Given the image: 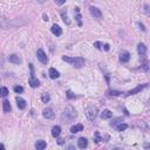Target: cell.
I'll use <instances>...</instances> for the list:
<instances>
[{
  "label": "cell",
  "instance_id": "obj_1",
  "mask_svg": "<svg viewBox=\"0 0 150 150\" xmlns=\"http://www.w3.org/2000/svg\"><path fill=\"white\" fill-rule=\"evenodd\" d=\"M62 60L72 66H74L75 68H81L82 66H85V59L82 57H69V56H62Z\"/></svg>",
  "mask_w": 150,
  "mask_h": 150
},
{
  "label": "cell",
  "instance_id": "obj_2",
  "mask_svg": "<svg viewBox=\"0 0 150 150\" xmlns=\"http://www.w3.org/2000/svg\"><path fill=\"white\" fill-rule=\"evenodd\" d=\"M30 69H31V78H30L28 83H30V86L32 87V88H36V87L40 86V82H39V80L34 76V67H33L32 64L30 65Z\"/></svg>",
  "mask_w": 150,
  "mask_h": 150
},
{
  "label": "cell",
  "instance_id": "obj_3",
  "mask_svg": "<svg viewBox=\"0 0 150 150\" xmlns=\"http://www.w3.org/2000/svg\"><path fill=\"white\" fill-rule=\"evenodd\" d=\"M86 115H87V117H88L89 121H94L97 116V108L94 107V106L89 107L86 112Z\"/></svg>",
  "mask_w": 150,
  "mask_h": 150
},
{
  "label": "cell",
  "instance_id": "obj_4",
  "mask_svg": "<svg viewBox=\"0 0 150 150\" xmlns=\"http://www.w3.org/2000/svg\"><path fill=\"white\" fill-rule=\"evenodd\" d=\"M36 56H38V60L41 62V64L46 65L47 62H48V57H47L46 53H45L42 49H38V52H36Z\"/></svg>",
  "mask_w": 150,
  "mask_h": 150
},
{
  "label": "cell",
  "instance_id": "obj_5",
  "mask_svg": "<svg viewBox=\"0 0 150 150\" xmlns=\"http://www.w3.org/2000/svg\"><path fill=\"white\" fill-rule=\"evenodd\" d=\"M89 12H90L91 17H94L95 19H101V18H102V13H101V11H100L99 8H96V7L90 6V7H89Z\"/></svg>",
  "mask_w": 150,
  "mask_h": 150
},
{
  "label": "cell",
  "instance_id": "obj_6",
  "mask_svg": "<svg viewBox=\"0 0 150 150\" xmlns=\"http://www.w3.org/2000/svg\"><path fill=\"white\" fill-rule=\"evenodd\" d=\"M118 59H120V61L122 62V64H125V62H128L129 60H130V54H129V52H127V51H121Z\"/></svg>",
  "mask_w": 150,
  "mask_h": 150
},
{
  "label": "cell",
  "instance_id": "obj_7",
  "mask_svg": "<svg viewBox=\"0 0 150 150\" xmlns=\"http://www.w3.org/2000/svg\"><path fill=\"white\" fill-rule=\"evenodd\" d=\"M109 139V135H101L100 131H95V142L99 143V142H107Z\"/></svg>",
  "mask_w": 150,
  "mask_h": 150
},
{
  "label": "cell",
  "instance_id": "obj_8",
  "mask_svg": "<svg viewBox=\"0 0 150 150\" xmlns=\"http://www.w3.org/2000/svg\"><path fill=\"white\" fill-rule=\"evenodd\" d=\"M42 115L45 118H47V120H52V118H54V113L53 110L51 109V108H45L43 112H42Z\"/></svg>",
  "mask_w": 150,
  "mask_h": 150
},
{
  "label": "cell",
  "instance_id": "obj_9",
  "mask_svg": "<svg viewBox=\"0 0 150 150\" xmlns=\"http://www.w3.org/2000/svg\"><path fill=\"white\" fill-rule=\"evenodd\" d=\"M87 146H88V139L86 137H80L78 139V147L80 149H85Z\"/></svg>",
  "mask_w": 150,
  "mask_h": 150
},
{
  "label": "cell",
  "instance_id": "obj_10",
  "mask_svg": "<svg viewBox=\"0 0 150 150\" xmlns=\"http://www.w3.org/2000/svg\"><path fill=\"white\" fill-rule=\"evenodd\" d=\"M8 60H9V62H12V64H15V65H19L20 62H21V59H20V56H19V55H17V54L9 55V56H8Z\"/></svg>",
  "mask_w": 150,
  "mask_h": 150
},
{
  "label": "cell",
  "instance_id": "obj_11",
  "mask_svg": "<svg viewBox=\"0 0 150 150\" xmlns=\"http://www.w3.org/2000/svg\"><path fill=\"white\" fill-rule=\"evenodd\" d=\"M51 31H52V33H53L54 35H56V36H60L62 34V30H61V27H60L59 25H53L52 26V28H51Z\"/></svg>",
  "mask_w": 150,
  "mask_h": 150
},
{
  "label": "cell",
  "instance_id": "obj_12",
  "mask_svg": "<svg viewBox=\"0 0 150 150\" xmlns=\"http://www.w3.org/2000/svg\"><path fill=\"white\" fill-rule=\"evenodd\" d=\"M146 87H147V85H139V86L136 87V88H134V89H131V90H129V91H128V95H134V94H136V93H139V91L143 90Z\"/></svg>",
  "mask_w": 150,
  "mask_h": 150
},
{
  "label": "cell",
  "instance_id": "obj_13",
  "mask_svg": "<svg viewBox=\"0 0 150 150\" xmlns=\"http://www.w3.org/2000/svg\"><path fill=\"white\" fill-rule=\"evenodd\" d=\"M82 130H83V124H81V123H79V124L73 125V127L70 128V133H72V134L80 133V131H82Z\"/></svg>",
  "mask_w": 150,
  "mask_h": 150
},
{
  "label": "cell",
  "instance_id": "obj_14",
  "mask_svg": "<svg viewBox=\"0 0 150 150\" xmlns=\"http://www.w3.org/2000/svg\"><path fill=\"white\" fill-rule=\"evenodd\" d=\"M137 52H138V54L141 55V56L146 55V53H147V47H146V45H144V43H138V46H137Z\"/></svg>",
  "mask_w": 150,
  "mask_h": 150
},
{
  "label": "cell",
  "instance_id": "obj_15",
  "mask_svg": "<svg viewBox=\"0 0 150 150\" xmlns=\"http://www.w3.org/2000/svg\"><path fill=\"white\" fill-rule=\"evenodd\" d=\"M60 133H61V128H60V125H55V127H53V129H52V136L53 137H59Z\"/></svg>",
  "mask_w": 150,
  "mask_h": 150
},
{
  "label": "cell",
  "instance_id": "obj_16",
  "mask_svg": "<svg viewBox=\"0 0 150 150\" xmlns=\"http://www.w3.org/2000/svg\"><path fill=\"white\" fill-rule=\"evenodd\" d=\"M17 104H18V108H19V109H25L26 108V101L19 96L17 97Z\"/></svg>",
  "mask_w": 150,
  "mask_h": 150
},
{
  "label": "cell",
  "instance_id": "obj_17",
  "mask_svg": "<svg viewBox=\"0 0 150 150\" xmlns=\"http://www.w3.org/2000/svg\"><path fill=\"white\" fill-rule=\"evenodd\" d=\"M112 116H113V113L110 112V110H108V109L103 110V112L101 113V118L102 120H108V118H110Z\"/></svg>",
  "mask_w": 150,
  "mask_h": 150
},
{
  "label": "cell",
  "instance_id": "obj_18",
  "mask_svg": "<svg viewBox=\"0 0 150 150\" xmlns=\"http://www.w3.org/2000/svg\"><path fill=\"white\" fill-rule=\"evenodd\" d=\"M46 146H47V143L45 141H42V139H40V141H38L35 143V148L38 150H43L45 148H46Z\"/></svg>",
  "mask_w": 150,
  "mask_h": 150
},
{
  "label": "cell",
  "instance_id": "obj_19",
  "mask_svg": "<svg viewBox=\"0 0 150 150\" xmlns=\"http://www.w3.org/2000/svg\"><path fill=\"white\" fill-rule=\"evenodd\" d=\"M49 76H51V79H57L60 76V73L54 68H51L49 69Z\"/></svg>",
  "mask_w": 150,
  "mask_h": 150
},
{
  "label": "cell",
  "instance_id": "obj_20",
  "mask_svg": "<svg viewBox=\"0 0 150 150\" xmlns=\"http://www.w3.org/2000/svg\"><path fill=\"white\" fill-rule=\"evenodd\" d=\"M2 107H4V112L5 113H9V112H11V104H9L8 101L5 100V101L2 102Z\"/></svg>",
  "mask_w": 150,
  "mask_h": 150
},
{
  "label": "cell",
  "instance_id": "obj_21",
  "mask_svg": "<svg viewBox=\"0 0 150 150\" xmlns=\"http://www.w3.org/2000/svg\"><path fill=\"white\" fill-rule=\"evenodd\" d=\"M61 17H62V20L67 23V25H69L70 21H69V19H68V15H67V12L65 11V9H62L61 11Z\"/></svg>",
  "mask_w": 150,
  "mask_h": 150
},
{
  "label": "cell",
  "instance_id": "obj_22",
  "mask_svg": "<svg viewBox=\"0 0 150 150\" xmlns=\"http://www.w3.org/2000/svg\"><path fill=\"white\" fill-rule=\"evenodd\" d=\"M128 128V125L125 124V123H118V125H116V127H115V129H116L117 131H123V130H125V129Z\"/></svg>",
  "mask_w": 150,
  "mask_h": 150
},
{
  "label": "cell",
  "instance_id": "obj_23",
  "mask_svg": "<svg viewBox=\"0 0 150 150\" xmlns=\"http://www.w3.org/2000/svg\"><path fill=\"white\" fill-rule=\"evenodd\" d=\"M75 13H76V20H78L79 26H81L82 25V21H81V14H80V9H79V7H76L75 8Z\"/></svg>",
  "mask_w": 150,
  "mask_h": 150
},
{
  "label": "cell",
  "instance_id": "obj_24",
  "mask_svg": "<svg viewBox=\"0 0 150 150\" xmlns=\"http://www.w3.org/2000/svg\"><path fill=\"white\" fill-rule=\"evenodd\" d=\"M7 95H8V89H7L6 87H1V88H0V96L5 97Z\"/></svg>",
  "mask_w": 150,
  "mask_h": 150
},
{
  "label": "cell",
  "instance_id": "obj_25",
  "mask_svg": "<svg viewBox=\"0 0 150 150\" xmlns=\"http://www.w3.org/2000/svg\"><path fill=\"white\" fill-rule=\"evenodd\" d=\"M41 100H42L43 103H47V102H49V100H51V96H49L47 93H43L42 96H41Z\"/></svg>",
  "mask_w": 150,
  "mask_h": 150
},
{
  "label": "cell",
  "instance_id": "obj_26",
  "mask_svg": "<svg viewBox=\"0 0 150 150\" xmlns=\"http://www.w3.org/2000/svg\"><path fill=\"white\" fill-rule=\"evenodd\" d=\"M121 122H122V118L118 117V118H116V120H113V121H112V123H110V125L115 128V127H116V125L118 124V123H121Z\"/></svg>",
  "mask_w": 150,
  "mask_h": 150
},
{
  "label": "cell",
  "instance_id": "obj_27",
  "mask_svg": "<svg viewBox=\"0 0 150 150\" xmlns=\"http://www.w3.org/2000/svg\"><path fill=\"white\" fill-rule=\"evenodd\" d=\"M121 91H117V90H109L108 91V95H110V96H120L121 95Z\"/></svg>",
  "mask_w": 150,
  "mask_h": 150
},
{
  "label": "cell",
  "instance_id": "obj_28",
  "mask_svg": "<svg viewBox=\"0 0 150 150\" xmlns=\"http://www.w3.org/2000/svg\"><path fill=\"white\" fill-rule=\"evenodd\" d=\"M94 47H96L97 49H103V43L100 42V41H95L94 42Z\"/></svg>",
  "mask_w": 150,
  "mask_h": 150
},
{
  "label": "cell",
  "instance_id": "obj_29",
  "mask_svg": "<svg viewBox=\"0 0 150 150\" xmlns=\"http://www.w3.org/2000/svg\"><path fill=\"white\" fill-rule=\"evenodd\" d=\"M14 91L17 94H20V93H22V91H23V88L21 86H17V87H14Z\"/></svg>",
  "mask_w": 150,
  "mask_h": 150
},
{
  "label": "cell",
  "instance_id": "obj_30",
  "mask_svg": "<svg viewBox=\"0 0 150 150\" xmlns=\"http://www.w3.org/2000/svg\"><path fill=\"white\" fill-rule=\"evenodd\" d=\"M67 96H68V99H74V97H75V95H74V94H73L70 90L67 91Z\"/></svg>",
  "mask_w": 150,
  "mask_h": 150
},
{
  "label": "cell",
  "instance_id": "obj_31",
  "mask_svg": "<svg viewBox=\"0 0 150 150\" xmlns=\"http://www.w3.org/2000/svg\"><path fill=\"white\" fill-rule=\"evenodd\" d=\"M54 1H55V4L56 5H64L66 2V0H54Z\"/></svg>",
  "mask_w": 150,
  "mask_h": 150
},
{
  "label": "cell",
  "instance_id": "obj_32",
  "mask_svg": "<svg viewBox=\"0 0 150 150\" xmlns=\"http://www.w3.org/2000/svg\"><path fill=\"white\" fill-rule=\"evenodd\" d=\"M103 48H104V51H109V49H110V46H109L108 43H106V45L103 46Z\"/></svg>",
  "mask_w": 150,
  "mask_h": 150
},
{
  "label": "cell",
  "instance_id": "obj_33",
  "mask_svg": "<svg viewBox=\"0 0 150 150\" xmlns=\"http://www.w3.org/2000/svg\"><path fill=\"white\" fill-rule=\"evenodd\" d=\"M4 149H5V146H4V144L0 143V150H4Z\"/></svg>",
  "mask_w": 150,
  "mask_h": 150
},
{
  "label": "cell",
  "instance_id": "obj_34",
  "mask_svg": "<svg viewBox=\"0 0 150 150\" xmlns=\"http://www.w3.org/2000/svg\"><path fill=\"white\" fill-rule=\"evenodd\" d=\"M43 18H45V19H43V20H46V21H48V17H47V15H46V14H45V15H43Z\"/></svg>",
  "mask_w": 150,
  "mask_h": 150
},
{
  "label": "cell",
  "instance_id": "obj_35",
  "mask_svg": "<svg viewBox=\"0 0 150 150\" xmlns=\"http://www.w3.org/2000/svg\"><path fill=\"white\" fill-rule=\"evenodd\" d=\"M38 1H39V2H43L45 0H38Z\"/></svg>",
  "mask_w": 150,
  "mask_h": 150
}]
</instances>
